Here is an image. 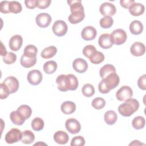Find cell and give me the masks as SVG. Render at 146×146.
<instances>
[{
    "mask_svg": "<svg viewBox=\"0 0 146 146\" xmlns=\"http://www.w3.org/2000/svg\"><path fill=\"white\" fill-rule=\"evenodd\" d=\"M17 110L24 116L26 120L30 118L32 114V110L31 107L27 105H21L17 108Z\"/></svg>",
    "mask_w": 146,
    "mask_h": 146,
    "instance_id": "cell-35",
    "label": "cell"
},
{
    "mask_svg": "<svg viewBox=\"0 0 146 146\" xmlns=\"http://www.w3.org/2000/svg\"><path fill=\"white\" fill-rule=\"evenodd\" d=\"M10 92L7 86L2 82L0 84V98L1 99H5L7 98Z\"/></svg>",
    "mask_w": 146,
    "mask_h": 146,
    "instance_id": "cell-43",
    "label": "cell"
},
{
    "mask_svg": "<svg viewBox=\"0 0 146 146\" xmlns=\"http://www.w3.org/2000/svg\"><path fill=\"white\" fill-rule=\"evenodd\" d=\"M99 11L100 14L104 17H111L115 14L116 12V8L115 6L111 3L104 2L100 5L99 7Z\"/></svg>",
    "mask_w": 146,
    "mask_h": 146,
    "instance_id": "cell-11",
    "label": "cell"
},
{
    "mask_svg": "<svg viewBox=\"0 0 146 146\" xmlns=\"http://www.w3.org/2000/svg\"><path fill=\"white\" fill-rule=\"evenodd\" d=\"M96 35V30L91 26L85 27L81 32V36L85 40H93L95 38Z\"/></svg>",
    "mask_w": 146,
    "mask_h": 146,
    "instance_id": "cell-13",
    "label": "cell"
},
{
    "mask_svg": "<svg viewBox=\"0 0 146 146\" xmlns=\"http://www.w3.org/2000/svg\"><path fill=\"white\" fill-rule=\"evenodd\" d=\"M104 60V54L100 52V51H96V53L90 59V62L95 64H98L103 62Z\"/></svg>",
    "mask_w": 146,
    "mask_h": 146,
    "instance_id": "cell-39",
    "label": "cell"
},
{
    "mask_svg": "<svg viewBox=\"0 0 146 146\" xmlns=\"http://www.w3.org/2000/svg\"><path fill=\"white\" fill-rule=\"evenodd\" d=\"M110 35L112 39L113 44L116 45H120L123 44L125 43L127 38L126 32L121 29L115 30Z\"/></svg>",
    "mask_w": 146,
    "mask_h": 146,
    "instance_id": "cell-5",
    "label": "cell"
},
{
    "mask_svg": "<svg viewBox=\"0 0 146 146\" xmlns=\"http://www.w3.org/2000/svg\"><path fill=\"white\" fill-rule=\"evenodd\" d=\"M0 11L4 14L10 13V1H3L0 3Z\"/></svg>",
    "mask_w": 146,
    "mask_h": 146,
    "instance_id": "cell-44",
    "label": "cell"
},
{
    "mask_svg": "<svg viewBox=\"0 0 146 146\" xmlns=\"http://www.w3.org/2000/svg\"><path fill=\"white\" fill-rule=\"evenodd\" d=\"M60 110L64 114L70 115L75 111L76 104L73 102L66 101L61 104Z\"/></svg>",
    "mask_w": 146,
    "mask_h": 146,
    "instance_id": "cell-20",
    "label": "cell"
},
{
    "mask_svg": "<svg viewBox=\"0 0 146 146\" xmlns=\"http://www.w3.org/2000/svg\"><path fill=\"white\" fill-rule=\"evenodd\" d=\"M135 2L134 0H121L120 1V5L125 9H128L129 6Z\"/></svg>",
    "mask_w": 146,
    "mask_h": 146,
    "instance_id": "cell-48",
    "label": "cell"
},
{
    "mask_svg": "<svg viewBox=\"0 0 146 146\" xmlns=\"http://www.w3.org/2000/svg\"><path fill=\"white\" fill-rule=\"evenodd\" d=\"M98 43L100 47L104 49L110 48L113 44V42L111 35L107 33L103 34L99 36L98 39Z\"/></svg>",
    "mask_w": 146,
    "mask_h": 146,
    "instance_id": "cell-14",
    "label": "cell"
},
{
    "mask_svg": "<svg viewBox=\"0 0 146 146\" xmlns=\"http://www.w3.org/2000/svg\"><path fill=\"white\" fill-rule=\"evenodd\" d=\"M44 121L40 117H35L31 121V127L35 131H39L43 129L44 127Z\"/></svg>",
    "mask_w": 146,
    "mask_h": 146,
    "instance_id": "cell-33",
    "label": "cell"
},
{
    "mask_svg": "<svg viewBox=\"0 0 146 146\" xmlns=\"http://www.w3.org/2000/svg\"><path fill=\"white\" fill-rule=\"evenodd\" d=\"M145 10L144 6L140 3H132L129 7V13L135 17L140 16L142 15Z\"/></svg>",
    "mask_w": 146,
    "mask_h": 146,
    "instance_id": "cell-18",
    "label": "cell"
},
{
    "mask_svg": "<svg viewBox=\"0 0 146 146\" xmlns=\"http://www.w3.org/2000/svg\"><path fill=\"white\" fill-rule=\"evenodd\" d=\"M130 52L135 56H142L145 52V46L141 42H136L131 46Z\"/></svg>",
    "mask_w": 146,
    "mask_h": 146,
    "instance_id": "cell-17",
    "label": "cell"
},
{
    "mask_svg": "<svg viewBox=\"0 0 146 146\" xmlns=\"http://www.w3.org/2000/svg\"><path fill=\"white\" fill-rule=\"evenodd\" d=\"M3 83L7 86L10 94L15 93L19 88V81L13 76H10L7 77Z\"/></svg>",
    "mask_w": 146,
    "mask_h": 146,
    "instance_id": "cell-12",
    "label": "cell"
},
{
    "mask_svg": "<svg viewBox=\"0 0 146 146\" xmlns=\"http://www.w3.org/2000/svg\"><path fill=\"white\" fill-rule=\"evenodd\" d=\"M106 106L105 100L100 97H97L93 99L92 102V106L96 110H101Z\"/></svg>",
    "mask_w": 146,
    "mask_h": 146,
    "instance_id": "cell-38",
    "label": "cell"
},
{
    "mask_svg": "<svg viewBox=\"0 0 146 146\" xmlns=\"http://www.w3.org/2000/svg\"><path fill=\"white\" fill-rule=\"evenodd\" d=\"M17 60V55L12 52H8L7 54L3 56V61L7 64H11L14 63Z\"/></svg>",
    "mask_w": 146,
    "mask_h": 146,
    "instance_id": "cell-41",
    "label": "cell"
},
{
    "mask_svg": "<svg viewBox=\"0 0 146 146\" xmlns=\"http://www.w3.org/2000/svg\"><path fill=\"white\" fill-rule=\"evenodd\" d=\"M57 52V48L54 46L44 48L41 52L40 56L44 59H50L54 56Z\"/></svg>",
    "mask_w": 146,
    "mask_h": 146,
    "instance_id": "cell-24",
    "label": "cell"
},
{
    "mask_svg": "<svg viewBox=\"0 0 146 146\" xmlns=\"http://www.w3.org/2000/svg\"><path fill=\"white\" fill-rule=\"evenodd\" d=\"M35 135L34 133L30 130H25L22 132L21 141L26 144H30L34 142Z\"/></svg>",
    "mask_w": 146,
    "mask_h": 146,
    "instance_id": "cell-29",
    "label": "cell"
},
{
    "mask_svg": "<svg viewBox=\"0 0 146 146\" xmlns=\"http://www.w3.org/2000/svg\"><path fill=\"white\" fill-rule=\"evenodd\" d=\"M54 141L59 144H66L69 140L68 134L63 131H58L54 134Z\"/></svg>",
    "mask_w": 146,
    "mask_h": 146,
    "instance_id": "cell-19",
    "label": "cell"
},
{
    "mask_svg": "<svg viewBox=\"0 0 146 146\" xmlns=\"http://www.w3.org/2000/svg\"><path fill=\"white\" fill-rule=\"evenodd\" d=\"M67 3L70 7L71 14L68 17V21L71 24H77L82 22L84 17V7L80 0H68Z\"/></svg>",
    "mask_w": 146,
    "mask_h": 146,
    "instance_id": "cell-1",
    "label": "cell"
},
{
    "mask_svg": "<svg viewBox=\"0 0 146 146\" xmlns=\"http://www.w3.org/2000/svg\"><path fill=\"white\" fill-rule=\"evenodd\" d=\"M36 62V58H31L22 55L20 60L21 64L25 68H30L34 66Z\"/></svg>",
    "mask_w": 146,
    "mask_h": 146,
    "instance_id": "cell-26",
    "label": "cell"
},
{
    "mask_svg": "<svg viewBox=\"0 0 146 146\" xmlns=\"http://www.w3.org/2000/svg\"><path fill=\"white\" fill-rule=\"evenodd\" d=\"M129 30L133 35H139L143 32V25L140 21L135 20L130 23Z\"/></svg>",
    "mask_w": 146,
    "mask_h": 146,
    "instance_id": "cell-23",
    "label": "cell"
},
{
    "mask_svg": "<svg viewBox=\"0 0 146 146\" xmlns=\"http://www.w3.org/2000/svg\"><path fill=\"white\" fill-rule=\"evenodd\" d=\"M57 69V63L54 60L46 62L43 65V71L47 74L54 73Z\"/></svg>",
    "mask_w": 146,
    "mask_h": 146,
    "instance_id": "cell-30",
    "label": "cell"
},
{
    "mask_svg": "<svg viewBox=\"0 0 146 146\" xmlns=\"http://www.w3.org/2000/svg\"><path fill=\"white\" fill-rule=\"evenodd\" d=\"M52 21L51 17L48 13H42L38 14L35 18L37 25L41 28L47 27Z\"/></svg>",
    "mask_w": 146,
    "mask_h": 146,
    "instance_id": "cell-10",
    "label": "cell"
},
{
    "mask_svg": "<svg viewBox=\"0 0 146 146\" xmlns=\"http://www.w3.org/2000/svg\"><path fill=\"white\" fill-rule=\"evenodd\" d=\"M22 7L21 4L17 1H10V13L17 14L22 11Z\"/></svg>",
    "mask_w": 146,
    "mask_h": 146,
    "instance_id": "cell-40",
    "label": "cell"
},
{
    "mask_svg": "<svg viewBox=\"0 0 146 146\" xmlns=\"http://www.w3.org/2000/svg\"><path fill=\"white\" fill-rule=\"evenodd\" d=\"M82 92L84 96L91 97L95 94V88L91 84H85L82 88Z\"/></svg>",
    "mask_w": 146,
    "mask_h": 146,
    "instance_id": "cell-34",
    "label": "cell"
},
{
    "mask_svg": "<svg viewBox=\"0 0 146 146\" xmlns=\"http://www.w3.org/2000/svg\"><path fill=\"white\" fill-rule=\"evenodd\" d=\"M85 144V140L82 136H76L74 137L71 141V146H83Z\"/></svg>",
    "mask_w": 146,
    "mask_h": 146,
    "instance_id": "cell-42",
    "label": "cell"
},
{
    "mask_svg": "<svg viewBox=\"0 0 146 146\" xmlns=\"http://www.w3.org/2000/svg\"><path fill=\"white\" fill-rule=\"evenodd\" d=\"M117 119V114L115 111L112 110H110L106 112L104 115V120L108 125L114 124L116 122Z\"/></svg>",
    "mask_w": 146,
    "mask_h": 146,
    "instance_id": "cell-25",
    "label": "cell"
},
{
    "mask_svg": "<svg viewBox=\"0 0 146 146\" xmlns=\"http://www.w3.org/2000/svg\"><path fill=\"white\" fill-rule=\"evenodd\" d=\"M139 108V102L135 99L130 98L118 107V111L121 115L129 117L137 111Z\"/></svg>",
    "mask_w": 146,
    "mask_h": 146,
    "instance_id": "cell-3",
    "label": "cell"
},
{
    "mask_svg": "<svg viewBox=\"0 0 146 146\" xmlns=\"http://www.w3.org/2000/svg\"><path fill=\"white\" fill-rule=\"evenodd\" d=\"M73 68L78 73H83L88 68L87 62L82 58H76L72 63Z\"/></svg>",
    "mask_w": 146,
    "mask_h": 146,
    "instance_id": "cell-16",
    "label": "cell"
},
{
    "mask_svg": "<svg viewBox=\"0 0 146 146\" xmlns=\"http://www.w3.org/2000/svg\"><path fill=\"white\" fill-rule=\"evenodd\" d=\"M96 48L93 45H87L83 49V55L89 59L96 53Z\"/></svg>",
    "mask_w": 146,
    "mask_h": 146,
    "instance_id": "cell-37",
    "label": "cell"
},
{
    "mask_svg": "<svg viewBox=\"0 0 146 146\" xmlns=\"http://www.w3.org/2000/svg\"><path fill=\"white\" fill-rule=\"evenodd\" d=\"M67 75V87L68 90L74 91L77 89L79 83L76 76L73 74H68Z\"/></svg>",
    "mask_w": 146,
    "mask_h": 146,
    "instance_id": "cell-28",
    "label": "cell"
},
{
    "mask_svg": "<svg viewBox=\"0 0 146 146\" xmlns=\"http://www.w3.org/2000/svg\"><path fill=\"white\" fill-rule=\"evenodd\" d=\"M25 3L26 7L29 9H33L37 6V0H26Z\"/></svg>",
    "mask_w": 146,
    "mask_h": 146,
    "instance_id": "cell-47",
    "label": "cell"
},
{
    "mask_svg": "<svg viewBox=\"0 0 146 146\" xmlns=\"http://www.w3.org/2000/svg\"><path fill=\"white\" fill-rule=\"evenodd\" d=\"M113 23V20L111 17L106 16L100 19L99 21V24L101 27L103 29H108L110 28Z\"/></svg>",
    "mask_w": 146,
    "mask_h": 146,
    "instance_id": "cell-36",
    "label": "cell"
},
{
    "mask_svg": "<svg viewBox=\"0 0 146 146\" xmlns=\"http://www.w3.org/2000/svg\"><path fill=\"white\" fill-rule=\"evenodd\" d=\"M51 2V0H37V7L40 9H44L50 5Z\"/></svg>",
    "mask_w": 146,
    "mask_h": 146,
    "instance_id": "cell-45",
    "label": "cell"
},
{
    "mask_svg": "<svg viewBox=\"0 0 146 146\" xmlns=\"http://www.w3.org/2000/svg\"><path fill=\"white\" fill-rule=\"evenodd\" d=\"M22 132L17 128H12L5 135V141L7 144H13L21 140Z\"/></svg>",
    "mask_w": 146,
    "mask_h": 146,
    "instance_id": "cell-4",
    "label": "cell"
},
{
    "mask_svg": "<svg viewBox=\"0 0 146 146\" xmlns=\"http://www.w3.org/2000/svg\"><path fill=\"white\" fill-rule=\"evenodd\" d=\"M129 145H145L144 144H142L140 142L139 140H133L132 142H131L129 144Z\"/></svg>",
    "mask_w": 146,
    "mask_h": 146,
    "instance_id": "cell-50",
    "label": "cell"
},
{
    "mask_svg": "<svg viewBox=\"0 0 146 146\" xmlns=\"http://www.w3.org/2000/svg\"><path fill=\"white\" fill-rule=\"evenodd\" d=\"M120 78L116 72L109 74L99 83L98 89L102 94H107L119 84Z\"/></svg>",
    "mask_w": 146,
    "mask_h": 146,
    "instance_id": "cell-2",
    "label": "cell"
},
{
    "mask_svg": "<svg viewBox=\"0 0 146 146\" xmlns=\"http://www.w3.org/2000/svg\"><path fill=\"white\" fill-rule=\"evenodd\" d=\"M145 120L144 117L141 116H137L135 117L132 121V127L135 129H140L144 127Z\"/></svg>",
    "mask_w": 146,
    "mask_h": 146,
    "instance_id": "cell-32",
    "label": "cell"
},
{
    "mask_svg": "<svg viewBox=\"0 0 146 146\" xmlns=\"http://www.w3.org/2000/svg\"><path fill=\"white\" fill-rule=\"evenodd\" d=\"M56 83L58 84V89L62 92L68 91L67 75L62 74L59 75L56 79Z\"/></svg>",
    "mask_w": 146,
    "mask_h": 146,
    "instance_id": "cell-22",
    "label": "cell"
},
{
    "mask_svg": "<svg viewBox=\"0 0 146 146\" xmlns=\"http://www.w3.org/2000/svg\"><path fill=\"white\" fill-rule=\"evenodd\" d=\"M1 55L3 56L7 54V51L5 48V47L3 46V44L2 42L1 43Z\"/></svg>",
    "mask_w": 146,
    "mask_h": 146,
    "instance_id": "cell-49",
    "label": "cell"
},
{
    "mask_svg": "<svg viewBox=\"0 0 146 146\" xmlns=\"http://www.w3.org/2000/svg\"><path fill=\"white\" fill-rule=\"evenodd\" d=\"M112 72H116V69L115 67L110 64H107L103 66L99 71V75L102 79H104L106 76H107L109 74L112 73Z\"/></svg>",
    "mask_w": 146,
    "mask_h": 146,
    "instance_id": "cell-27",
    "label": "cell"
},
{
    "mask_svg": "<svg viewBox=\"0 0 146 146\" xmlns=\"http://www.w3.org/2000/svg\"><path fill=\"white\" fill-rule=\"evenodd\" d=\"M52 30L55 35L58 36H62L67 33L68 26L64 21L62 20H58L53 24Z\"/></svg>",
    "mask_w": 146,
    "mask_h": 146,
    "instance_id": "cell-7",
    "label": "cell"
},
{
    "mask_svg": "<svg viewBox=\"0 0 146 146\" xmlns=\"http://www.w3.org/2000/svg\"><path fill=\"white\" fill-rule=\"evenodd\" d=\"M10 118L13 123L17 125H22L26 120L24 116L17 110L12 111L10 113Z\"/></svg>",
    "mask_w": 146,
    "mask_h": 146,
    "instance_id": "cell-21",
    "label": "cell"
},
{
    "mask_svg": "<svg viewBox=\"0 0 146 146\" xmlns=\"http://www.w3.org/2000/svg\"><path fill=\"white\" fill-rule=\"evenodd\" d=\"M137 85L139 88L142 90H146V75L145 74L141 76L137 80Z\"/></svg>",
    "mask_w": 146,
    "mask_h": 146,
    "instance_id": "cell-46",
    "label": "cell"
},
{
    "mask_svg": "<svg viewBox=\"0 0 146 146\" xmlns=\"http://www.w3.org/2000/svg\"><path fill=\"white\" fill-rule=\"evenodd\" d=\"M133 95L132 88L128 86H123L116 93V99L121 102H125L131 98Z\"/></svg>",
    "mask_w": 146,
    "mask_h": 146,
    "instance_id": "cell-6",
    "label": "cell"
},
{
    "mask_svg": "<svg viewBox=\"0 0 146 146\" xmlns=\"http://www.w3.org/2000/svg\"><path fill=\"white\" fill-rule=\"evenodd\" d=\"M65 127L67 131L71 134H76L81 129V125L79 121L74 118H70L66 121Z\"/></svg>",
    "mask_w": 146,
    "mask_h": 146,
    "instance_id": "cell-8",
    "label": "cell"
},
{
    "mask_svg": "<svg viewBox=\"0 0 146 146\" xmlns=\"http://www.w3.org/2000/svg\"><path fill=\"white\" fill-rule=\"evenodd\" d=\"M38 53V48L34 45L29 44L26 46L24 48L23 55L31 57L36 58V54Z\"/></svg>",
    "mask_w": 146,
    "mask_h": 146,
    "instance_id": "cell-31",
    "label": "cell"
},
{
    "mask_svg": "<svg viewBox=\"0 0 146 146\" xmlns=\"http://www.w3.org/2000/svg\"><path fill=\"white\" fill-rule=\"evenodd\" d=\"M42 74L38 70H33L29 72L27 79L29 83L32 85L36 86L40 83L42 80Z\"/></svg>",
    "mask_w": 146,
    "mask_h": 146,
    "instance_id": "cell-9",
    "label": "cell"
},
{
    "mask_svg": "<svg viewBox=\"0 0 146 146\" xmlns=\"http://www.w3.org/2000/svg\"><path fill=\"white\" fill-rule=\"evenodd\" d=\"M22 43V37L20 35H14L10 38L9 42V46L12 51H17L21 48Z\"/></svg>",
    "mask_w": 146,
    "mask_h": 146,
    "instance_id": "cell-15",
    "label": "cell"
}]
</instances>
